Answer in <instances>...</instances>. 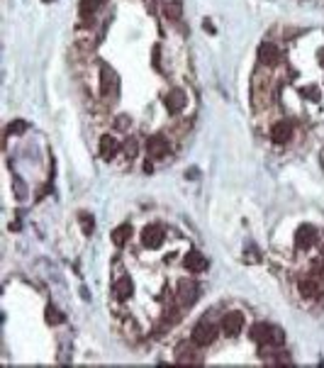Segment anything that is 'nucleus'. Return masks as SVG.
I'll return each mask as SVG.
<instances>
[{
	"instance_id": "1",
	"label": "nucleus",
	"mask_w": 324,
	"mask_h": 368,
	"mask_svg": "<svg viewBox=\"0 0 324 368\" xmlns=\"http://www.w3.org/2000/svg\"><path fill=\"white\" fill-rule=\"evenodd\" d=\"M217 339V327L210 322V319H202L193 327V334H190V342L200 349H207L212 342Z\"/></svg>"
},
{
	"instance_id": "2",
	"label": "nucleus",
	"mask_w": 324,
	"mask_h": 368,
	"mask_svg": "<svg viewBox=\"0 0 324 368\" xmlns=\"http://www.w3.org/2000/svg\"><path fill=\"white\" fill-rule=\"evenodd\" d=\"M100 93H103V98H108V100L117 98V93H120V78H117V74H115L108 64L100 66Z\"/></svg>"
},
{
	"instance_id": "3",
	"label": "nucleus",
	"mask_w": 324,
	"mask_h": 368,
	"mask_svg": "<svg viewBox=\"0 0 324 368\" xmlns=\"http://www.w3.org/2000/svg\"><path fill=\"white\" fill-rule=\"evenodd\" d=\"M242 327H244V315L242 312H227L222 317V324H219L224 337H237L242 332Z\"/></svg>"
},
{
	"instance_id": "4",
	"label": "nucleus",
	"mask_w": 324,
	"mask_h": 368,
	"mask_svg": "<svg viewBox=\"0 0 324 368\" xmlns=\"http://www.w3.org/2000/svg\"><path fill=\"white\" fill-rule=\"evenodd\" d=\"M270 139L275 144H288L293 139V122L288 120H278L273 127H270Z\"/></svg>"
},
{
	"instance_id": "5",
	"label": "nucleus",
	"mask_w": 324,
	"mask_h": 368,
	"mask_svg": "<svg viewBox=\"0 0 324 368\" xmlns=\"http://www.w3.org/2000/svg\"><path fill=\"white\" fill-rule=\"evenodd\" d=\"M317 241V229L312 224H300L295 232V246L297 249H310Z\"/></svg>"
},
{
	"instance_id": "6",
	"label": "nucleus",
	"mask_w": 324,
	"mask_h": 368,
	"mask_svg": "<svg viewBox=\"0 0 324 368\" xmlns=\"http://www.w3.org/2000/svg\"><path fill=\"white\" fill-rule=\"evenodd\" d=\"M141 241H144V246H149V249L161 246V244H163V227H161V224H149V227L141 232Z\"/></svg>"
},
{
	"instance_id": "7",
	"label": "nucleus",
	"mask_w": 324,
	"mask_h": 368,
	"mask_svg": "<svg viewBox=\"0 0 324 368\" xmlns=\"http://www.w3.org/2000/svg\"><path fill=\"white\" fill-rule=\"evenodd\" d=\"M259 61L263 66H275L280 61V49L273 42H263L259 47Z\"/></svg>"
},
{
	"instance_id": "8",
	"label": "nucleus",
	"mask_w": 324,
	"mask_h": 368,
	"mask_svg": "<svg viewBox=\"0 0 324 368\" xmlns=\"http://www.w3.org/2000/svg\"><path fill=\"white\" fill-rule=\"evenodd\" d=\"M163 103H166V110H168L171 115H178V112H181V110L188 105V100H186V93H183L181 88H173V90L166 95V100H163Z\"/></svg>"
},
{
	"instance_id": "9",
	"label": "nucleus",
	"mask_w": 324,
	"mask_h": 368,
	"mask_svg": "<svg viewBox=\"0 0 324 368\" xmlns=\"http://www.w3.org/2000/svg\"><path fill=\"white\" fill-rule=\"evenodd\" d=\"M178 300L183 307H190L197 302V286L193 281H181L178 283Z\"/></svg>"
},
{
	"instance_id": "10",
	"label": "nucleus",
	"mask_w": 324,
	"mask_h": 368,
	"mask_svg": "<svg viewBox=\"0 0 324 368\" xmlns=\"http://www.w3.org/2000/svg\"><path fill=\"white\" fill-rule=\"evenodd\" d=\"M146 149H149V156H151V158H163V156L168 154V139H166L163 134H154V137H149Z\"/></svg>"
},
{
	"instance_id": "11",
	"label": "nucleus",
	"mask_w": 324,
	"mask_h": 368,
	"mask_svg": "<svg viewBox=\"0 0 324 368\" xmlns=\"http://www.w3.org/2000/svg\"><path fill=\"white\" fill-rule=\"evenodd\" d=\"M270 324H266V322H256V324H251V329H249V339L251 342H256V344H268L270 342Z\"/></svg>"
},
{
	"instance_id": "12",
	"label": "nucleus",
	"mask_w": 324,
	"mask_h": 368,
	"mask_svg": "<svg viewBox=\"0 0 324 368\" xmlns=\"http://www.w3.org/2000/svg\"><path fill=\"white\" fill-rule=\"evenodd\" d=\"M132 290H134V286H132V278L130 276H115V283H112V293H115V297H120V300H127L132 295Z\"/></svg>"
},
{
	"instance_id": "13",
	"label": "nucleus",
	"mask_w": 324,
	"mask_h": 368,
	"mask_svg": "<svg viewBox=\"0 0 324 368\" xmlns=\"http://www.w3.org/2000/svg\"><path fill=\"white\" fill-rule=\"evenodd\" d=\"M207 266H210V261H207V256H202L200 251H190V254L186 256V268H188L190 273H202V271H207Z\"/></svg>"
},
{
	"instance_id": "14",
	"label": "nucleus",
	"mask_w": 324,
	"mask_h": 368,
	"mask_svg": "<svg viewBox=\"0 0 324 368\" xmlns=\"http://www.w3.org/2000/svg\"><path fill=\"white\" fill-rule=\"evenodd\" d=\"M100 5H103V0H81L78 2V12H81V20L85 27L90 25V17L100 10Z\"/></svg>"
},
{
	"instance_id": "15",
	"label": "nucleus",
	"mask_w": 324,
	"mask_h": 368,
	"mask_svg": "<svg viewBox=\"0 0 324 368\" xmlns=\"http://www.w3.org/2000/svg\"><path fill=\"white\" fill-rule=\"evenodd\" d=\"M117 151H120V142H117L115 137L105 134V137L100 139V156H103L105 161H110V158H112Z\"/></svg>"
},
{
	"instance_id": "16",
	"label": "nucleus",
	"mask_w": 324,
	"mask_h": 368,
	"mask_svg": "<svg viewBox=\"0 0 324 368\" xmlns=\"http://www.w3.org/2000/svg\"><path fill=\"white\" fill-rule=\"evenodd\" d=\"M195 344L190 342V344H181L178 346V354H176V361L178 364H200V359L195 356Z\"/></svg>"
},
{
	"instance_id": "17",
	"label": "nucleus",
	"mask_w": 324,
	"mask_h": 368,
	"mask_svg": "<svg viewBox=\"0 0 324 368\" xmlns=\"http://www.w3.org/2000/svg\"><path fill=\"white\" fill-rule=\"evenodd\" d=\"M132 237V224H120L117 229H112V244L115 246H125Z\"/></svg>"
},
{
	"instance_id": "18",
	"label": "nucleus",
	"mask_w": 324,
	"mask_h": 368,
	"mask_svg": "<svg viewBox=\"0 0 324 368\" xmlns=\"http://www.w3.org/2000/svg\"><path fill=\"white\" fill-rule=\"evenodd\" d=\"M300 293L305 295V297H317L320 295V286H317V281L315 278H310V276H305V278H300Z\"/></svg>"
},
{
	"instance_id": "19",
	"label": "nucleus",
	"mask_w": 324,
	"mask_h": 368,
	"mask_svg": "<svg viewBox=\"0 0 324 368\" xmlns=\"http://www.w3.org/2000/svg\"><path fill=\"white\" fill-rule=\"evenodd\" d=\"M163 15L176 22V20H181V15H183V5H181L178 0H168V2H163Z\"/></svg>"
},
{
	"instance_id": "20",
	"label": "nucleus",
	"mask_w": 324,
	"mask_h": 368,
	"mask_svg": "<svg viewBox=\"0 0 324 368\" xmlns=\"http://www.w3.org/2000/svg\"><path fill=\"white\" fill-rule=\"evenodd\" d=\"M78 222H81V227H83V234H85V237H90V234H93V229H95V220H93V215H90V212H78Z\"/></svg>"
},
{
	"instance_id": "21",
	"label": "nucleus",
	"mask_w": 324,
	"mask_h": 368,
	"mask_svg": "<svg viewBox=\"0 0 324 368\" xmlns=\"http://www.w3.org/2000/svg\"><path fill=\"white\" fill-rule=\"evenodd\" d=\"M44 319H47V324H61V322H64V315H61L54 305H49V307H47V317H44Z\"/></svg>"
},
{
	"instance_id": "22",
	"label": "nucleus",
	"mask_w": 324,
	"mask_h": 368,
	"mask_svg": "<svg viewBox=\"0 0 324 368\" xmlns=\"http://www.w3.org/2000/svg\"><path fill=\"white\" fill-rule=\"evenodd\" d=\"M268 344L283 346V344H285V332H283L280 327H273V329H270V342H268Z\"/></svg>"
},
{
	"instance_id": "23",
	"label": "nucleus",
	"mask_w": 324,
	"mask_h": 368,
	"mask_svg": "<svg viewBox=\"0 0 324 368\" xmlns=\"http://www.w3.org/2000/svg\"><path fill=\"white\" fill-rule=\"evenodd\" d=\"M25 130H27V122H25V120H15V122L7 127V134H22Z\"/></svg>"
},
{
	"instance_id": "24",
	"label": "nucleus",
	"mask_w": 324,
	"mask_h": 368,
	"mask_svg": "<svg viewBox=\"0 0 324 368\" xmlns=\"http://www.w3.org/2000/svg\"><path fill=\"white\" fill-rule=\"evenodd\" d=\"M112 125H115V130H120V132H125V130H130V117H127V115H122V117H117V120H115V122H112Z\"/></svg>"
},
{
	"instance_id": "25",
	"label": "nucleus",
	"mask_w": 324,
	"mask_h": 368,
	"mask_svg": "<svg viewBox=\"0 0 324 368\" xmlns=\"http://www.w3.org/2000/svg\"><path fill=\"white\" fill-rule=\"evenodd\" d=\"M136 151H139V144H136V139H127V144H125V154L134 158L136 156Z\"/></svg>"
},
{
	"instance_id": "26",
	"label": "nucleus",
	"mask_w": 324,
	"mask_h": 368,
	"mask_svg": "<svg viewBox=\"0 0 324 368\" xmlns=\"http://www.w3.org/2000/svg\"><path fill=\"white\" fill-rule=\"evenodd\" d=\"M15 190H17V195H20V198L25 195V185H22V183H15Z\"/></svg>"
},
{
	"instance_id": "27",
	"label": "nucleus",
	"mask_w": 324,
	"mask_h": 368,
	"mask_svg": "<svg viewBox=\"0 0 324 368\" xmlns=\"http://www.w3.org/2000/svg\"><path fill=\"white\" fill-rule=\"evenodd\" d=\"M197 176H200V171H197V168H190V171H188V178H190V181L197 178Z\"/></svg>"
},
{
	"instance_id": "28",
	"label": "nucleus",
	"mask_w": 324,
	"mask_h": 368,
	"mask_svg": "<svg viewBox=\"0 0 324 368\" xmlns=\"http://www.w3.org/2000/svg\"><path fill=\"white\" fill-rule=\"evenodd\" d=\"M144 171H146V173H151V171H154V163H151V161H146V163H144Z\"/></svg>"
},
{
	"instance_id": "29",
	"label": "nucleus",
	"mask_w": 324,
	"mask_h": 368,
	"mask_svg": "<svg viewBox=\"0 0 324 368\" xmlns=\"http://www.w3.org/2000/svg\"><path fill=\"white\" fill-rule=\"evenodd\" d=\"M320 59H322V64H324V49H322V52H320Z\"/></svg>"
},
{
	"instance_id": "30",
	"label": "nucleus",
	"mask_w": 324,
	"mask_h": 368,
	"mask_svg": "<svg viewBox=\"0 0 324 368\" xmlns=\"http://www.w3.org/2000/svg\"><path fill=\"white\" fill-rule=\"evenodd\" d=\"M322 261H324V246H322Z\"/></svg>"
}]
</instances>
